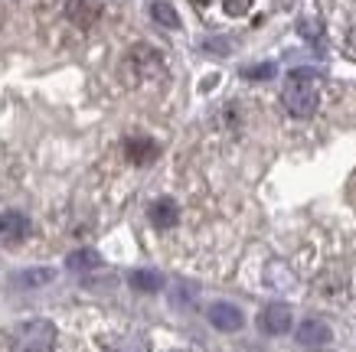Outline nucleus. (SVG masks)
Masks as SVG:
<instances>
[{"instance_id": "1", "label": "nucleus", "mask_w": 356, "mask_h": 352, "mask_svg": "<svg viewBox=\"0 0 356 352\" xmlns=\"http://www.w3.org/2000/svg\"><path fill=\"white\" fill-rule=\"evenodd\" d=\"M317 98H321V75L314 69H294L288 75V85L281 92V101L294 117H311L317 111Z\"/></svg>"}, {"instance_id": "2", "label": "nucleus", "mask_w": 356, "mask_h": 352, "mask_svg": "<svg viewBox=\"0 0 356 352\" xmlns=\"http://www.w3.org/2000/svg\"><path fill=\"white\" fill-rule=\"evenodd\" d=\"M17 349L20 352H53L56 346V326L49 320H30L17 326Z\"/></svg>"}, {"instance_id": "3", "label": "nucleus", "mask_w": 356, "mask_h": 352, "mask_svg": "<svg viewBox=\"0 0 356 352\" xmlns=\"http://www.w3.org/2000/svg\"><path fill=\"white\" fill-rule=\"evenodd\" d=\"M259 330L268 336H281L291 330V307L288 303H268L259 313Z\"/></svg>"}, {"instance_id": "4", "label": "nucleus", "mask_w": 356, "mask_h": 352, "mask_svg": "<svg viewBox=\"0 0 356 352\" xmlns=\"http://www.w3.org/2000/svg\"><path fill=\"white\" fill-rule=\"evenodd\" d=\"M26 235H30V219H26L23 212L10 209V212L0 215V238H3V242H10V245H20Z\"/></svg>"}, {"instance_id": "5", "label": "nucleus", "mask_w": 356, "mask_h": 352, "mask_svg": "<svg viewBox=\"0 0 356 352\" xmlns=\"http://www.w3.org/2000/svg\"><path fill=\"white\" fill-rule=\"evenodd\" d=\"M65 17L76 23V26L88 30V26H92V23L102 17V3H98V0H69V7H65Z\"/></svg>"}, {"instance_id": "6", "label": "nucleus", "mask_w": 356, "mask_h": 352, "mask_svg": "<svg viewBox=\"0 0 356 352\" xmlns=\"http://www.w3.org/2000/svg\"><path fill=\"white\" fill-rule=\"evenodd\" d=\"M209 323L222 333H236L238 326H242V313H238V307H232V303H213V307H209Z\"/></svg>"}, {"instance_id": "7", "label": "nucleus", "mask_w": 356, "mask_h": 352, "mask_svg": "<svg viewBox=\"0 0 356 352\" xmlns=\"http://www.w3.org/2000/svg\"><path fill=\"white\" fill-rule=\"evenodd\" d=\"M147 215H151V222L157 225V228H173V225L180 222V209H177V203L167 199V196H161V199L147 209Z\"/></svg>"}, {"instance_id": "8", "label": "nucleus", "mask_w": 356, "mask_h": 352, "mask_svg": "<svg viewBox=\"0 0 356 352\" xmlns=\"http://www.w3.org/2000/svg\"><path fill=\"white\" fill-rule=\"evenodd\" d=\"M298 342L301 346H327L330 342V326L324 320H304L298 326Z\"/></svg>"}, {"instance_id": "9", "label": "nucleus", "mask_w": 356, "mask_h": 352, "mask_svg": "<svg viewBox=\"0 0 356 352\" xmlns=\"http://www.w3.org/2000/svg\"><path fill=\"white\" fill-rule=\"evenodd\" d=\"M124 153H128V160L131 163H151L157 153H161V147L154 144L151 137H131L128 144H124Z\"/></svg>"}, {"instance_id": "10", "label": "nucleus", "mask_w": 356, "mask_h": 352, "mask_svg": "<svg viewBox=\"0 0 356 352\" xmlns=\"http://www.w3.org/2000/svg\"><path fill=\"white\" fill-rule=\"evenodd\" d=\"M65 267H69V271H76V274H86V271L102 267V255H98L95 248H79V251H69Z\"/></svg>"}, {"instance_id": "11", "label": "nucleus", "mask_w": 356, "mask_h": 352, "mask_svg": "<svg viewBox=\"0 0 356 352\" xmlns=\"http://www.w3.org/2000/svg\"><path fill=\"white\" fill-rule=\"evenodd\" d=\"M56 278L53 267H30V271H17L13 274V287H46Z\"/></svg>"}, {"instance_id": "12", "label": "nucleus", "mask_w": 356, "mask_h": 352, "mask_svg": "<svg viewBox=\"0 0 356 352\" xmlns=\"http://www.w3.org/2000/svg\"><path fill=\"white\" fill-rule=\"evenodd\" d=\"M128 280H131V287L140 290V294H154V290L163 287V278L157 271H147V267H144V271H134Z\"/></svg>"}, {"instance_id": "13", "label": "nucleus", "mask_w": 356, "mask_h": 352, "mask_svg": "<svg viewBox=\"0 0 356 352\" xmlns=\"http://www.w3.org/2000/svg\"><path fill=\"white\" fill-rule=\"evenodd\" d=\"M151 13H154V20L163 23V26H170V30H177V26H180V17H177V10H173L170 3H163V0L151 3Z\"/></svg>"}, {"instance_id": "14", "label": "nucleus", "mask_w": 356, "mask_h": 352, "mask_svg": "<svg viewBox=\"0 0 356 352\" xmlns=\"http://www.w3.org/2000/svg\"><path fill=\"white\" fill-rule=\"evenodd\" d=\"M222 7H226L229 17H245L248 7H252V0H222Z\"/></svg>"}, {"instance_id": "15", "label": "nucleus", "mask_w": 356, "mask_h": 352, "mask_svg": "<svg viewBox=\"0 0 356 352\" xmlns=\"http://www.w3.org/2000/svg\"><path fill=\"white\" fill-rule=\"evenodd\" d=\"M245 78H271L275 75V65L271 62H265V65H252V69H245Z\"/></svg>"}, {"instance_id": "16", "label": "nucleus", "mask_w": 356, "mask_h": 352, "mask_svg": "<svg viewBox=\"0 0 356 352\" xmlns=\"http://www.w3.org/2000/svg\"><path fill=\"white\" fill-rule=\"evenodd\" d=\"M115 352H147V342L140 340V336H134V340H124Z\"/></svg>"}, {"instance_id": "17", "label": "nucleus", "mask_w": 356, "mask_h": 352, "mask_svg": "<svg viewBox=\"0 0 356 352\" xmlns=\"http://www.w3.org/2000/svg\"><path fill=\"white\" fill-rule=\"evenodd\" d=\"M346 49H350V53H353V56H356V30H353V33H350V40H346Z\"/></svg>"}]
</instances>
